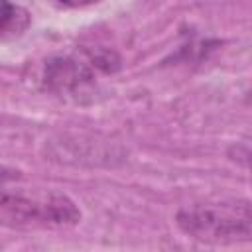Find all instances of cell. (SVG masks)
<instances>
[{"label": "cell", "mask_w": 252, "mask_h": 252, "mask_svg": "<svg viewBox=\"0 0 252 252\" xmlns=\"http://www.w3.org/2000/svg\"><path fill=\"white\" fill-rule=\"evenodd\" d=\"M81 211L59 191H0V226L12 230H61L79 224Z\"/></svg>", "instance_id": "cell-1"}, {"label": "cell", "mask_w": 252, "mask_h": 252, "mask_svg": "<svg viewBox=\"0 0 252 252\" xmlns=\"http://www.w3.org/2000/svg\"><path fill=\"white\" fill-rule=\"evenodd\" d=\"M183 234L207 244L248 242L252 236V211L248 201H222L183 207L175 217Z\"/></svg>", "instance_id": "cell-2"}, {"label": "cell", "mask_w": 252, "mask_h": 252, "mask_svg": "<svg viewBox=\"0 0 252 252\" xmlns=\"http://www.w3.org/2000/svg\"><path fill=\"white\" fill-rule=\"evenodd\" d=\"M28 24V14L10 0H0V37L20 33Z\"/></svg>", "instance_id": "cell-3"}, {"label": "cell", "mask_w": 252, "mask_h": 252, "mask_svg": "<svg viewBox=\"0 0 252 252\" xmlns=\"http://www.w3.org/2000/svg\"><path fill=\"white\" fill-rule=\"evenodd\" d=\"M61 6H67V8H83V6H91V4H96L98 0H57Z\"/></svg>", "instance_id": "cell-4"}]
</instances>
